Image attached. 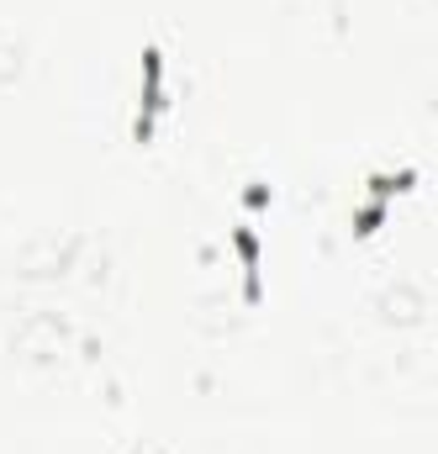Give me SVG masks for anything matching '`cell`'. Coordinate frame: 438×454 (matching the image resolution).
I'll use <instances>...</instances> for the list:
<instances>
[{
    "label": "cell",
    "mask_w": 438,
    "mask_h": 454,
    "mask_svg": "<svg viewBox=\"0 0 438 454\" xmlns=\"http://www.w3.org/2000/svg\"><path fill=\"white\" fill-rule=\"evenodd\" d=\"M169 101H164V53L159 48H148L143 53V106H137V143L143 137H153V121L164 112Z\"/></svg>",
    "instance_id": "1"
},
{
    "label": "cell",
    "mask_w": 438,
    "mask_h": 454,
    "mask_svg": "<svg viewBox=\"0 0 438 454\" xmlns=\"http://www.w3.org/2000/svg\"><path fill=\"white\" fill-rule=\"evenodd\" d=\"M232 248H238V264H243V296L259 301V296H264V291H259V238H254L248 223L232 232Z\"/></svg>",
    "instance_id": "2"
}]
</instances>
